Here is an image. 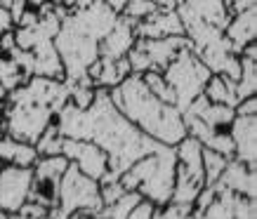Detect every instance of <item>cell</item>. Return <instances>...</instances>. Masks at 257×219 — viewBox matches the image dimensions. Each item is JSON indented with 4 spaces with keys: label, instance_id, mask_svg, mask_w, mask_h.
Listing matches in <instances>:
<instances>
[{
    "label": "cell",
    "instance_id": "6da1fadb",
    "mask_svg": "<svg viewBox=\"0 0 257 219\" xmlns=\"http://www.w3.org/2000/svg\"><path fill=\"white\" fill-rule=\"evenodd\" d=\"M55 123L62 137L87 139L106 153L109 172L101 177L99 184L118 179L135 160H140L149 153H156L161 146H165V144H158L156 139L140 132L113 106L109 90H101V87H97V94H94V102L90 104V109L80 111L66 102L55 113Z\"/></svg>",
    "mask_w": 257,
    "mask_h": 219
},
{
    "label": "cell",
    "instance_id": "7a4b0ae2",
    "mask_svg": "<svg viewBox=\"0 0 257 219\" xmlns=\"http://www.w3.org/2000/svg\"><path fill=\"white\" fill-rule=\"evenodd\" d=\"M116 19L118 15L104 0L66 12L55 36V47L62 59L66 83L87 78V69L99 59L101 38L111 31Z\"/></svg>",
    "mask_w": 257,
    "mask_h": 219
},
{
    "label": "cell",
    "instance_id": "3957f363",
    "mask_svg": "<svg viewBox=\"0 0 257 219\" xmlns=\"http://www.w3.org/2000/svg\"><path fill=\"white\" fill-rule=\"evenodd\" d=\"M113 106L133 123L140 132L165 146H177L187 137L182 111L175 104H165L149 92L142 76L130 73L127 78L109 90Z\"/></svg>",
    "mask_w": 257,
    "mask_h": 219
},
{
    "label": "cell",
    "instance_id": "277c9868",
    "mask_svg": "<svg viewBox=\"0 0 257 219\" xmlns=\"http://www.w3.org/2000/svg\"><path fill=\"white\" fill-rule=\"evenodd\" d=\"M175 170H177L175 146H161L156 153L135 160L118 179L125 191H137L144 200L154 203L156 207H163L170 203Z\"/></svg>",
    "mask_w": 257,
    "mask_h": 219
},
{
    "label": "cell",
    "instance_id": "5b68a950",
    "mask_svg": "<svg viewBox=\"0 0 257 219\" xmlns=\"http://www.w3.org/2000/svg\"><path fill=\"white\" fill-rule=\"evenodd\" d=\"M104 203L99 198V181L90 179L80 172L76 165L66 167V172L59 179V196L57 205L50 207V217L52 219H69L73 212H85L90 219H94L101 212Z\"/></svg>",
    "mask_w": 257,
    "mask_h": 219
},
{
    "label": "cell",
    "instance_id": "8992f818",
    "mask_svg": "<svg viewBox=\"0 0 257 219\" xmlns=\"http://www.w3.org/2000/svg\"><path fill=\"white\" fill-rule=\"evenodd\" d=\"M210 76V69L191 52V47H184L163 69V78L175 92V106L179 111H184L203 92V85Z\"/></svg>",
    "mask_w": 257,
    "mask_h": 219
},
{
    "label": "cell",
    "instance_id": "52a82bcc",
    "mask_svg": "<svg viewBox=\"0 0 257 219\" xmlns=\"http://www.w3.org/2000/svg\"><path fill=\"white\" fill-rule=\"evenodd\" d=\"M55 120V111L38 102L5 97V134L12 139L36 144L50 123Z\"/></svg>",
    "mask_w": 257,
    "mask_h": 219
},
{
    "label": "cell",
    "instance_id": "ba28073f",
    "mask_svg": "<svg viewBox=\"0 0 257 219\" xmlns=\"http://www.w3.org/2000/svg\"><path fill=\"white\" fill-rule=\"evenodd\" d=\"M62 156L71 165H76L85 177H90L94 181H99L104 174L109 172V158H106V153L97 144H92L87 139H69V137H64Z\"/></svg>",
    "mask_w": 257,
    "mask_h": 219
},
{
    "label": "cell",
    "instance_id": "9c48e42d",
    "mask_svg": "<svg viewBox=\"0 0 257 219\" xmlns=\"http://www.w3.org/2000/svg\"><path fill=\"white\" fill-rule=\"evenodd\" d=\"M33 167L5 165L0 170V210L15 214L31 196Z\"/></svg>",
    "mask_w": 257,
    "mask_h": 219
},
{
    "label": "cell",
    "instance_id": "30bf717a",
    "mask_svg": "<svg viewBox=\"0 0 257 219\" xmlns=\"http://www.w3.org/2000/svg\"><path fill=\"white\" fill-rule=\"evenodd\" d=\"M229 137L234 141V160L257 167V116H236Z\"/></svg>",
    "mask_w": 257,
    "mask_h": 219
},
{
    "label": "cell",
    "instance_id": "8fae6325",
    "mask_svg": "<svg viewBox=\"0 0 257 219\" xmlns=\"http://www.w3.org/2000/svg\"><path fill=\"white\" fill-rule=\"evenodd\" d=\"M133 19L118 15L116 24L111 26V31L101 38L99 43V57L101 59H120L127 55V50L137 43V31H135Z\"/></svg>",
    "mask_w": 257,
    "mask_h": 219
},
{
    "label": "cell",
    "instance_id": "7c38bea8",
    "mask_svg": "<svg viewBox=\"0 0 257 219\" xmlns=\"http://www.w3.org/2000/svg\"><path fill=\"white\" fill-rule=\"evenodd\" d=\"M144 47V52L149 55L151 69L163 71L175 57L189 47V40L184 36H168V38H137Z\"/></svg>",
    "mask_w": 257,
    "mask_h": 219
},
{
    "label": "cell",
    "instance_id": "4fadbf2b",
    "mask_svg": "<svg viewBox=\"0 0 257 219\" xmlns=\"http://www.w3.org/2000/svg\"><path fill=\"white\" fill-rule=\"evenodd\" d=\"M224 38L229 40V45H231V50L236 55L248 43H252L257 38V5L231 15V19H229V24L224 29Z\"/></svg>",
    "mask_w": 257,
    "mask_h": 219
},
{
    "label": "cell",
    "instance_id": "5bb4252c",
    "mask_svg": "<svg viewBox=\"0 0 257 219\" xmlns=\"http://www.w3.org/2000/svg\"><path fill=\"white\" fill-rule=\"evenodd\" d=\"M137 38H168V36H184L182 22L175 12H151L147 19L135 24Z\"/></svg>",
    "mask_w": 257,
    "mask_h": 219
},
{
    "label": "cell",
    "instance_id": "9a60e30c",
    "mask_svg": "<svg viewBox=\"0 0 257 219\" xmlns=\"http://www.w3.org/2000/svg\"><path fill=\"white\" fill-rule=\"evenodd\" d=\"M255 170L248 167V165L238 163L234 158H229V163H226L224 172L219 177V184L224 188H229L234 196H245V198H255Z\"/></svg>",
    "mask_w": 257,
    "mask_h": 219
},
{
    "label": "cell",
    "instance_id": "2e32d148",
    "mask_svg": "<svg viewBox=\"0 0 257 219\" xmlns=\"http://www.w3.org/2000/svg\"><path fill=\"white\" fill-rule=\"evenodd\" d=\"M38 151L33 144L12 139L8 134H0V160L5 165H17V167H33L38 160Z\"/></svg>",
    "mask_w": 257,
    "mask_h": 219
},
{
    "label": "cell",
    "instance_id": "e0dca14e",
    "mask_svg": "<svg viewBox=\"0 0 257 219\" xmlns=\"http://www.w3.org/2000/svg\"><path fill=\"white\" fill-rule=\"evenodd\" d=\"M203 97L212 104H224V106H236V90H234V80H229L226 76L212 73L208 83L203 85Z\"/></svg>",
    "mask_w": 257,
    "mask_h": 219
},
{
    "label": "cell",
    "instance_id": "ac0fdd59",
    "mask_svg": "<svg viewBox=\"0 0 257 219\" xmlns=\"http://www.w3.org/2000/svg\"><path fill=\"white\" fill-rule=\"evenodd\" d=\"M241 57V76L234 83L236 99L241 102L245 97H252L257 92V57Z\"/></svg>",
    "mask_w": 257,
    "mask_h": 219
},
{
    "label": "cell",
    "instance_id": "d6986e66",
    "mask_svg": "<svg viewBox=\"0 0 257 219\" xmlns=\"http://www.w3.org/2000/svg\"><path fill=\"white\" fill-rule=\"evenodd\" d=\"M69 167V160L59 153V156H40L33 165V177H40V179H55L59 181L62 174L66 172Z\"/></svg>",
    "mask_w": 257,
    "mask_h": 219
},
{
    "label": "cell",
    "instance_id": "ffe728a7",
    "mask_svg": "<svg viewBox=\"0 0 257 219\" xmlns=\"http://www.w3.org/2000/svg\"><path fill=\"white\" fill-rule=\"evenodd\" d=\"M62 144H64V137H62V132H59L57 123L52 120V123L43 130V134L38 137V141H36L33 146L38 151V156H59V153H62Z\"/></svg>",
    "mask_w": 257,
    "mask_h": 219
},
{
    "label": "cell",
    "instance_id": "44dd1931",
    "mask_svg": "<svg viewBox=\"0 0 257 219\" xmlns=\"http://www.w3.org/2000/svg\"><path fill=\"white\" fill-rule=\"evenodd\" d=\"M226 163H229L226 156L215 153V151H210V149H203V181H205V186L217 184L222 172H224Z\"/></svg>",
    "mask_w": 257,
    "mask_h": 219
},
{
    "label": "cell",
    "instance_id": "7402d4cb",
    "mask_svg": "<svg viewBox=\"0 0 257 219\" xmlns=\"http://www.w3.org/2000/svg\"><path fill=\"white\" fill-rule=\"evenodd\" d=\"M94 94H97V87L92 85L90 78L69 83V104H73L76 109H80V111L90 109V104L94 102Z\"/></svg>",
    "mask_w": 257,
    "mask_h": 219
},
{
    "label": "cell",
    "instance_id": "603a6c76",
    "mask_svg": "<svg viewBox=\"0 0 257 219\" xmlns=\"http://www.w3.org/2000/svg\"><path fill=\"white\" fill-rule=\"evenodd\" d=\"M142 80H144V85L149 87V92L158 97L161 102L165 104H175V92H172V87L168 85V80L163 78V71H147V73H142Z\"/></svg>",
    "mask_w": 257,
    "mask_h": 219
},
{
    "label": "cell",
    "instance_id": "cb8c5ba5",
    "mask_svg": "<svg viewBox=\"0 0 257 219\" xmlns=\"http://www.w3.org/2000/svg\"><path fill=\"white\" fill-rule=\"evenodd\" d=\"M125 59H127V64H130V73H137V76H142V73L151 71V62H149V55L144 52V47H142L140 40H137V43H135V45L127 50Z\"/></svg>",
    "mask_w": 257,
    "mask_h": 219
},
{
    "label": "cell",
    "instance_id": "d4e9b609",
    "mask_svg": "<svg viewBox=\"0 0 257 219\" xmlns=\"http://www.w3.org/2000/svg\"><path fill=\"white\" fill-rule=\"evenodd\" d=\"M125 193H127V191H125V186L120 184V179L101 181L99 184V198H101V203H104V207H106V205H113L118 198H123Z\"/></svg>",
    "mask_w": 257,
    "mask_h": 219
},
{
    "label": "cell",
    "instance_id": "484cf974",
    "mask_svg": "<svg viewBox=\"0 0 257 219\" xmlns=\"http://www.w3.org/2000/svg\"><path fill=\"white\" fill-rule=\"evenodd\" d=\"M234 219H255V198L236 196V200H234Z\"/></svg>",
    "mask_w": 257,
    "mask_h": 219
},
{
    "label": "cell",
    "instance_id": "4316f807",
    "mask_svg": "<svg viewBox=\"0 0 257 219\" xmlns=\"http://www.w3.org/2000/svg\"><path fill=\"white\" fill-rule=\"evenodd\" d=\"M154 210H156V205L149 203V200H144V198H142L140 203H137L133 210H130V214H127L125 219H154Z\"/></svg>",
    "mask_w": 257,
    "mask_h": 219
},
{
    "label": "cell",
    "instance_id": "83f0119b",
    "mask_svg": "<svg viewBox=\"0 0 257 219\" xmlns=\"http://www.w3.org/2000/svg\"><path fill=\"white\" fill-rule=\"evenodd\" d=\"M234 113L236 116H257V97H245L241 102H236L234 106Z\"/></svg>",
    "mask_w": 257,
    "mask_h": 219
},
{
    "label": "cell",
    "instance_id": "f1b7e54d",
    "mask_svg": "<svg viewBox=\"0 0 257 219\" xmlns=\"http://www.w3.org/2000/svg\"><path fill=\"white\" fill-rule=\"evenodd\" d=\"M224 5L229 8V12H231V15H236V12H241V10L255 8L257 0H224Z\"/></svg>",
    "mask_w": 257,
    "mask_h": 219
},
{
    "label": "cell",
    "instance_id": "f546056e",
    "mask_svg": "<svg viewBox=\"0 0 257 219\" xmlns=\"http://www.w3.org/2000/svg\"><path fill=\"white\" fill-rule=\"evenodd\" d=\"M15 29V24H12V17H10V12L5 8H0V36L3 33H8Z\"/></svg>",
    "mask_w": 257,
    "mask_h": 219
},
{
    "label": "cell",
    "instance_id": "4dcf8cb0",
    "mask_svg": "<svg viewBox=\"0 0 257 219\" xmlns=\"http://www.w3.org/2000/svg\"><path fill=\"white\" fill-rule=\"evenodd\" d=\"M154 3V8L158 10V12H175L177 10V0H151Z\"/></svg>",
    "mask_w": 257,
    "mask_h": 219
},
{
    "label": "cell",
    "instance_id": "1f68e13d",
    "mask_svg": "<svg viewBox=\"0 0 257 219\" xmlns=\"http://www.w3.org/2000/svg\"><path fill=\"white\" fill-rule=\"evenodd\" d=\"M50 0H26V8L29 10H33V12H38L40 8H45Z\"/></svg>",
    "mask_w": 257,
    "mask_h": 219
},
{
    "label": "cell",
    "instance_id": "d6a6232c",
    "mask_svg": "<svg viewBox=\"0 0 257 219\" xmlns=\"http://www.w3.org/2000/svg\"><path fill=\"white\" fill-rule=\"evenodd\" d=\"M0 219H12V214H10V212H5V210H0Z\"/></svg>",
    "mask_w": 257,
    "mask_h": 219
},
{
    "label": "cell",
    "instance_id": "836d02e7",
    "mask_svg": "<svg viewBox=\"0 0 257 219\" xmlns=\"http://www.w3.org/2000/svg\"><path fill=\"white\" fill-rule=\"evenodd\" d=\"M50 3H55V5H62L64 0H50Z\"/></svg>",
    "mask_w": 257,
    "mask_h": 219
},
{
    "label": "cell",
    "instance_id": "e575fe53",
    "mask_svg": "<svg viewBox=\"0 0 257 219\" xmlns=\"http://www.w3.org/2000/svg\"><path fill=\"white\" fill-rule=\"evenodd\" d=\"M38 219H52V217H50V212H47V214H43V217H38Z\"/></svg>",
    "mask_w": 257,
    "mask_h": 219
},
{
    "label": "cell",
    "instance_id": "d590c367",
    "mask_svg": "<svg viewBox=\"0 0 257 219\" xmlns=\"http://www.w3.org/2000/svg\"><path fill=\"white\" fill-rule=\"evenodd\" d=\"M177 3H184V0H177Z\"/></svg>",
    "mask_w": 257,
    "mask_h": 219
}]
</instances>
